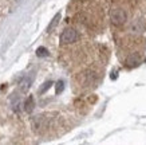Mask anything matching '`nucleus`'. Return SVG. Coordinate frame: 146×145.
Returning <instances> with one entry per match:
<instances>
[{
  "mask_svg": "<svg viewBox=\"0 0 146 145\" xmlns=\"http://www.w3.org/2000/svg\"><path fill=\"white\" fill-rule=\"evenodd\" d=\"M127 15L125 12V9L122 8H114L111 11V23L114 26H122L126 23Z\"/></svg>",
  "mask_w": 146,
  "mask_h": 145,
  "instance_id": "obj_1",
  "label": "nucleus"
},
{
  "mask_svg": "<svg viewBox=\"0 0 146 145\" xmlns=\"http://www.w3.org/2000/svg\"><path fill=\"white\" fill-rule=\"evenodd\" d=\"M78 38H79V35H78V32L74 28H66L62 32V35H60V43L62 44L74 43V42L78 40Z\"/></svg>",
  "mask_w": 146,
  "mask_h": 145,
  "instance_id": "obj_2",
  "label": "nucleus"
},
{
  "mask_svg": "<svg viewBox=\"0 0 146 145\" xmlns=\"http://www.w3.org/2000/svg\"><path fill=\"white\" fill-rule=\"evenodd\" d=\"M126 63H127L129 67H134V66H138V65H141L142 63V57L139 54H131L130 57L126 59Z\"/></svg>",
  "mask_w": 146,
  "mask_h": 145,
  "instance_id": "obj_3",
  "label": "nucleus"
},
{
  "mask_svg": "<svg viewBox=\"0 0 146 145\" xmlns=\"http://www.w3.org/2000/svg\"><path fill=\"white\" fill-rule=\"evenodd\" d=\"M34 106H35L34 97H28V98H27V101H26V104H24V110L30 113V112H32V110H34Z\"/></svg>",
  "mask_w": 146,
  "mask_h": 145,
  "instance_id": "obj_4",
  "label": "nucleus"
},
{
  "mask_svg": "<svg viewBox=\"0 0 146 145\" xmlns=\"http://www.w3.org/2000/svg\"><path fill=\"white\" fill-rule=\"evenodd\" d=\"M59 19H60V13H56L55 18L51 20V23H50L48 27H47V32H51V31L54 30V27H56V24L59 23Z\"/></svg>",
  "mask_w": 146,
  "mask_h": 145,
  "instance_id": "obj_5",
  "label": "nucleus"
},
{
  "mask_svg": "<svg viewBox=\"0 0 146 145\" xmlns=\"http://www.w3.org/2000/svg\"><path fill=\"white\" fill-rule=\"evenodd\" d=\"M32 79H34V77H32V75H30V77H26V78H24V81L22 82V90H23V92H26L27 89L31 86Z\"/></svg>",
  "mask_w": 146,
  "mask_h": 145,
  "instance_id": "obj_6",
  "label": "nucleus"
},
{
  "mask_svg": "<svg viewBox=\"0 0 146 145\" xmlns=\"http://www.w3.org/2000/svg\"><path fill=\"white\" fill-rule=\"evenodd\" d=\"M36 55L38 57H47L48 55V50L46 47H39L36 50Z\"/></svg>",
  "mask_w": 146,
  "mask_h": 145,
  "instance_id": "obj_7",
  "label": "nucleus"
},
{
  "mask_svg": "<svg viewBox=\"0 0 146 145\" xmlns=\"http://www.w3.org/2000/svg\"><path fill=\"white\" fill-rule=\"evenodd\" d=\"M63 89H64V85H63V81H59L56 84V93L59 94V93L63 92Z\"/></svg>",
  "mask_w": 146,
  "mask_h": 145,
  "instance_id": "obj_8",
  "label": "nucleus"
},
{
  "mask_svg": "<svg viewBox=\"0 0 146 145\" xmlns=\"http://www.w3.org/2000/svg\"><path fill=\"white\" fill-rule=\"evenodd\" d=\"M50 86H51V82H50V81H48V82H46V84H44V86H43V88L40 89V93L46 92V90H47V89H48Z\"/></svg>",
  "mask_w": 146,
  "mask_h": 145,
  "instance_id": "obj_9",
  "label": "nucleus"
}]
</instances>
